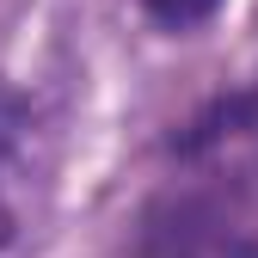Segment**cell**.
Segmentation results:
<instances>
[{"mask_svg":"<svg viewBox=\"0 0 258 258\" xmlns=\"http://www.w3.org/2000/svg\"><path fill=\"white\" fill-rule=\"evenodd\" d=\"M154 252H160V258H246V252H240V240L221 228V221L197 215L190 203L178 209L172 228H160V234H154Z\"/></svg>","mask_w":258,"mask_h":258,"instance_id":"cell-1","label":"cell"},{"mask_svg":"<svg viewBox=\"0 0 258 258\" xmlns=\"http://www.w3.org/2000/svg\"><path fill=\"white\" fill-rule=\"evenodd\" d=\"M215 7H221V0H148V13H154L160 25H172V31H190V25H203Z\"/></svg>","mask_w":258,"mask_h":258,"instance_id":"cell-2","label":"cell"},{"mask_svg":"<svg viewBox=\"0 0 258 258\" xmlns=\"http://www.w3.org/2000/svg\"><path fill=\"white\" fill-rule=\"evenodd\" d=\"M13 117H19L13 99H0V148H7V136H13Z\"/></svg>","mask_w":258,"mask_h":258,"instance_id":"cell-3","label":"cell"},{"mask_svg":"<svg viewBox=\"0 0 258 258\" xmlns=\"http://www.w3.org/2000/svg\"><path fill=\"white\" fill-rule=\"evenodd\" d=\"M7 228H13V221H7V209H0V246H7Z\"/></svg>","mask_w":258,"mask_h":258,"instance_id":"cell-4","label":"cell"}]
</instances>
